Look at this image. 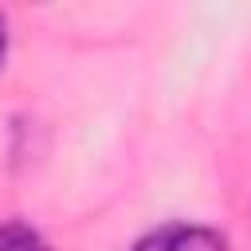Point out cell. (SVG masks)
Returning a JSON list of instances; mask_svg holds the SVG:
<instances>
[{
  "label": "cell",
  "mask_w": 251,
  "mask_h": 251,
  "mask_svg": "<svg viewBox=\"0 0 251 251\" xmlns=\"http://www.w3.org/2000/svg\"><path fill=\"white\" fill-rule=\"evenodd\" d=\"M129 251H227V235L208 224H161Z\"/></svg>",
  "instance_id": "6da1fadb"
},
{
  "label": "cell",
  "mask_w": 251,
  "mask_h": 251,
  "mask_svg": "<svg viewBox=\"0 0 251 251\" xmlns=\"http://www.w3.org/2000/svg\"><path fill=\"white\" fill-rule=\"evenodd\" d=\"M0 251H51V243L24 220H4L0 224Z\"/></svg>",
  "instance_id": "7a4b0ae2"
},
{
  "label": "cell",
  "mask_w": 251,
  "mask_h": 251,
  "mask_svg": "<svg viewBox=\"0 0 251 251\" xmlns=\"http://www.w3.org/2000/svg\"><path fill=\"white\" fill-rule=\"evenodd\" d=\"M4 55H8V20L0 12V67H4Z\"/></svg>",
  "instance_id": "3957f363"
}]
</instances>
